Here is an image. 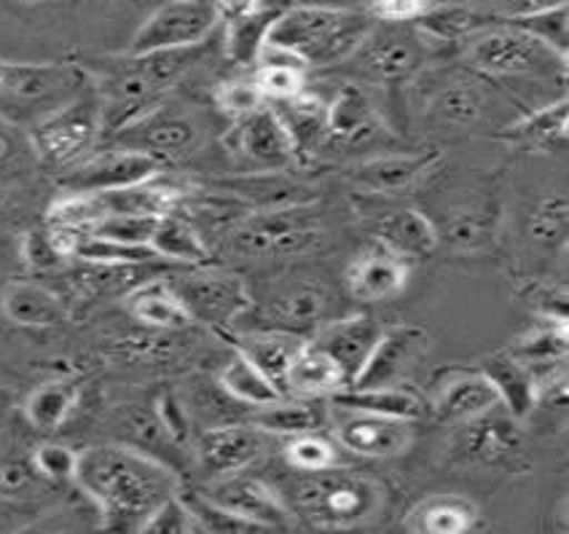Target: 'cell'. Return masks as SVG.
Returning a JSON list of instances; mask_svg holds the SVG:
<instances>
[{"instance_id": "5", "label": "cell", "mask_w": 569, "mask_h": 534, "mask_svg": "<svg viewBox=\"0 0 569 534\" xmlns=\"http://www.w3.org/2000/svg\"><path fill=\"white\" fill-rule=\"evenodd\" d=\"M102 130V102L97 89L79 92L73 100L43 115L32 132V148L43 162L73 167L89 157Z\"/></svg>"}, {"instance_id": "48", "label": "cell", "mask_w": 569, "mask_h": 534, "mask_svg": "<svg viewBox=\"0 0 569 534\" xmlns=\"http://www.w3.org/2000/svg\"><path fill=\"white\" fill-rule=\"evenodd\" d=\"M79 460L81 452L64 446V443H41L32 454V467H36L38 478H47L51 484H68V481H76Z\"/></svg>"}, {"instance_id": "36", "label": "cell", "mask_w": 569, "mask_h": 534, "mask_svg": "<svg viewBox=\"0 0 569 534\" xmlns=\"http://www.w3.org/2000/svg\"><path fill=\"white\" fill-rule=\"evenodd\" d=\"M508 352L519 363L527 365L535 376L540 373L559 369L567 363L569 352V328L561 320H542L540 325H535L532 331H527L519 336L513 344L508 346Z\"/></svg>"}, {"instance_id": "53", "label": "cell", "mask_w": 569, "mask_h": 534, "mask_svg": "<svg viewBox=\"0 0 569 534\" xmlns=\"http://www.w3.org/2000/svg\"><path fill=\"white\" fill-rule=\"evenodd\" d=\"M22 259L32 272H51L64 261L60 253H57L54 242H51L49 229H36L30 234H24L22 240Z\"/></svg>"}, {"instance_id": "49", "label": "cell", "mask_w": 569, "mask_h": 534, "mask_svg": "<svg viewBox=\"0 0 569 534\" xmlns=\"http://www.w3.org/2000/svg\"><path fill=\"white\" fill-rule=\"evenodd\" d=\"M216 105L218 111L229 115L231 121H237L242 119V115L256 113L258 108L269 105V102L263 98L256 79H234L221 83V87L216 89Z\"/></svg>"}, {"instance_id": "43", "label": "cell", "mask_w": 569, "mask_h": 534, "mask_svg": "<svg viewBox=\"0 0 569 534\" xmlns=\"http://www.w3.org/2000/svg\"><path fill=\"white\" fill-rule=\"evenodd\" d=\"M529 240L546 250H565L569 234V202L565 194L542 197L532 208L527 223Z\"/></svg>"}, {"instance_id": "29", "label": "cell", "mask_w": 569, "mask_h": 534, "mask_svg": "<svg viewBox=\"0 0 569 534\" xmlns=\"http://www.w3.org/2000/svg\"><path fill=\"white\" fill-rule=\"evenodd\" d=\"M303 344H307V336L282 331V328H261V331H248L234 336V350L242 352L258 371L267 373L282 392L290 363L299 355Z\"/></svg>"}, {"instance_id": "15", "label": "cell", "mask_w": 569, "mask_h": 534, "mask_svg": "<svg viewBox=\"0 0 569 534\" xmlns=\"http://www.w3.org/2000/svg\"><path fill=\"white\" fill-rule=\"evenodd\" d=\"M204 497L239 518L253 521L263 532L288 530L296 521V513L280 497V492L263 478H258V475H248L244 470L212 478Z\"/></svg>"}, {"instance_id": "50", "label": "cell", "mask_w": 569, "mask_h": 534, "mask_svg": "<svg viewBox=\"0 0 569 534\" xmlns=\"http://www.w3.org/2000/svg\"><path fill=\"white\" fill-rule=\"evenodd\" d=\"M253 79L261 87L267 102H282L307 92V70L284 68V66H267L256 68Z\"/></svg>"}, {"instance_id": "3", "label": "cell", "mask_w": 569, "mask_h": 534, "mask_svg": "<svg viewBox=\"0 0 569 534\" xmlns=\"http://www.w3.org/2000/svg\"><path fill=\"white\" fill-rule=\"evenodd\" d=\"M293 507L317 530H355L371 521L385 505V488L373 478L349 470H320L303 473L293 484Z\"/></svg>"}, {"instance_id": "40", "label": "cell", "mask_w": 569, "mask_h": 534, "mask_svg": "<svg viewBox=\"0 0 569 534\" xmlns=\"http://www.w3.org/2000/svg\"><path fill=\"white\" fill-rule=\"evenodd\" d=\"M76 403H79V384L68 379H51L30 392L24 401V416L41 433H54L73 414Z\"/></svg>"}, {"instance_id": "11", "label": "cell", "mask_w": 569, "mask_h": 534, "mask_svg": "<svg viewBox=\"0 0 569 534\" xmlns=\"http://www.w3.org/2000/svg\"><path fill=\"white\" fill-rule=\"evenodd\" d=\"M218 19L221 14L212 0H167L140 24L129 54L202 47L207 36L216 30Z\"/></svg>"}, {"instance_id": "2", "label": "cell", "mask_w": 569, "mask_h": 534, "mask_svg": "<svg viewBox=\"0 0 569 534\" xmlns=\"http://www.w3.org/2000/svg\"><path fill=\"white\" fill-rule=\"evenodd\" d=\"M366 17L331 6H296L280 11L271 22L267 43L282 47L307 60V66L347 62L368 33Z\"/></svg>"}, {"instance_id": "51", "label": "cell", "mask_w": 569, "mask_h": 534, "mask_svg": "<svg viewBox=\"0 0 569 534\" xmlns=\"http://www.w3.org/2000/svg\"><path fill=\"white\" fill-rule=\"evenodd\" d=\"M142 534H191L199 532L197 521H193L189 505H186L183 494H174V497L164 500L151 516L142 524Z\"/></svg>"}, {"instance_id": "59", "label": "cell", "mask_w": 569, "mask_h": 534, "mask_svg": "<svg viewBox=\"0 0 569 534\" xmlns=\"http://www.w3.org/2000/svg\"><path fill=\"white\" fill-rule=\"evenodd\" d=\"M218 9V14L226 17L231 22V19H239V17H248L253 14L256 9H261V0H212Z\"/></svg>"}, {"instance_id": "27", "label": "cell", "mask_w": 569, "mask_h": 534, "mask_svg": "<svg viewBox=\"0 0 569 534\" xmlns=\"http://www.w3.org/2000/svg\"><path fill=\"white\" fill-rule=\"evenodd\" d=\"M347 387L349 382L345 371L336 365L331 355L317 350L309 339L284 376V395L307 397V401H331L336 392Z\"/></svg>"}, {"instance_id": "21", "label": "cell", "mask_w": 569, "mask_h": 534, "mask_svg": "<svg viewBox=\"0 0 569 534\" xmlns=\"http://www.w3.org/2000/svg\"><path fill=\"white\" fill-rule=\"evenodd\" d=\"M497 226L500 208L495 197H462L443 210L436 231L438 242H446L457 253H483L497 242Z\"/></svg>"}, {"instance_id": "31", "label": "cell", "mask_w": 569, "mask_h": 534, "mask_svg": "<svg viewBox=\"0 0 569 534\" xmlns=\"http://www.w3.org/2000/svg\"><path fill=\"white\" fill-rule=\"evenodd\" d=\"M148 248L157 253L159 261L183 263V266H210L212 250L210 244L202 240L197 226L186 218V212L174 208L157 221L151 242Z\"/></svg>"}, {"instance_id": "37", "label": "cell", "mask_w": 569, "mask_h": 534, "mask_svg": "<svg viewBox=\"0 0 569 534\" xmlns=\"http://www.w3.org/2000/svg\"><path fill=\"white\" fill-rule=\"evenodd\" d=\"M483 111H487V94H483L481 83L476 79L455 75V79L443 81L432 92L430 115L436 121H441L443 127H455V130L473 127L478 124Z\"/></svg>"}, {"instance_id": "7", "label": "cell", "mask_w": 569, "mask_h": 534, "mask_svg": "<svg viewBox=\"0 0 569 534\" xmlns=\"http://www.w3.org/2000/svg\"><path fill=\"white\" fill-rule=\"evenodd\" d=\"M79 92L81 75L73 68L0 62V111L9 119H22L24 113H41L43 119Z\"/></svg>"}, {"instance_id": "12", "label": "cell", "mask_w": 569, "mask_h": 534, "mask_svg": "<svg viewBox=\"0 0 569 534\" xmlns=\"http://www.w3.org/2000/svg\"><path fill=\"white\" fill-rule=\"evenodd\" d=\"M451 456L473 467H510L523 456V430L502 405L459 422L451 437Z\"/></svg>"}, {"instance_id": "33", "label": "cell", "mask_w": 569, "mask_h": 534, "mask_svg": "<svg viewBox=\"0 0 569 534\" xmlns=\"http://www.w3.org/2000/svg\"><path fill=\"white\" fill-rule=\"evenodd\" d=\"M331 403L345 405V409L366 411V414L392 416V420L417 422L427 414L425 397L406 384H387V387H347L336 392Z\"/></svg>"}, {"instance_id": "13", "label": "cell", "mask_w": 569, "mask_h": 534, "mask_svg": "<svg viewBox=\"0 0 569 534\" xmlns=\"http://www.w3.org/2000/svg\"><path fill=\"white\" fill-rule=\"evenodd\" d=\"M425 57V38L417 30L387 24L385 30H368L347 62H352L355 70L368 81L400 83L422 70Z\"/></svg>"}, {"instance_id": "30", "label": "cell", "mask_w": 569, "mask_h": 534, "mask_svg": "<svg viewBox=\"0 0 569 534\" xmlns=\"http://www.w3.org/2000/svg\"><path fill=\"white\" fill-rule=\"evenodd\" d=\"M271 108L293 140L301 164L328 145V108L317 94L301 92L290 100L271 102Z\"/></svg>"}, {"instance_id": "44", "label": "cell", "mask_w": 569, "mask_h": 534, "mask_svg": "<svg viewBox=\"0 0 569 534\" xmlns=\"http://www.w3.org/2000/svg\"><path fill=\"white\" fill-rule=\"evenodd\" d=\"M280 11L256 9L253 14L231 19L229 22V57L239 66H253L258 49L267 43L269 28Z\"/></svg>"}, {"instance_id": "19", "label": "cell", "mask_w": 569, "mask_h": 534, "mask_svg": "<svg viewBox=\"0 0 569 534\" xmlns=\"http://www.w3.org/2000/svg\"><path fill=\"white\" fill-rule=\"evenodd\" d=\"M271 435L250 424H223L212 427L197 441L199 465L210 478L248 470L256 460L267 454Z\"/></svg>"}, {"instance_id": "55", "label": "cell", "mask_w": 569, "mask_h": 534, "mask_svg": "<svg viewBox=\"0 0 569 534\" xmlns=\"http://www.w3.org/2000/svg\"><path fill=\"white\" fill-rule=\"evenodd\" d=\"M432 0H373L371 17L381 24H413Z\"/></svg>"}, {"instance_id": "39", "label": "cell", "mask_w": 569, "mask_h": 534, "mask_svg": "<svg viewBox=\"0 0 569 534\" xmlns=\"http://www.w3.org/2000/svg\"><path fill=\"white\" fill-rule=\"evenodd\" d=\"M218 387H221L229 397H234L237 403L250 405V409H263V405H271L280 401V397H284V392L271 382L267 373L258 371L256 365L237 350L229 363L223 365V371L218 373Z\"/></svg>"}, {"instance_id": "9", "label": "cell", "mask_w": 569, "mask_h": 534, "mask_svg": "<svg viewBox=\"0 0 569 534\" xmlns=\"http://www.w3.org/2000/svg\"><path fill=\"white\" fill-rule=\"evenodd\" d=\"M204 138V124L193 111H180V108L153 105L124 130L111 134V143L121 148H132V151L148 153L157 162H174L193 153Z\"/></svg>"}, {"instance_id": "25", "label": "cell", "mask_w": 569, "mask_h": 534, "mask_svg": "<svg viewBox=\"0 0 569 534\" xmlns=\"http://www.w3.org/2000/svg\"><path fill=\"white\" fill-rule=\"evenodd\" d=\"M328 108V143L360 148L385 134V121L363 87L345 83L336 89Z\"/></svg>"}, {"instance_id": "18", "label": "cell", "mask_w": 569, "mask_h": 534, "mask_svg": "<svg viewBox=\"0 0 569 534\" xmlns=\"http://www.w3.org/2000/svg\"><path fill=\"white\" fill-rule=\"evenodd\" d=\"M333 293L317 276H288L267 301V314L277 323L271 328H282V331L315 333L322 323L331 320Z\"/></svg>"}, {"instance_id": "16", "label": "cell", "mask_w": 569, "mask_h": 534, "mask_svg": "<svg viewBox=\"0 0 569 534\" xmlns=\"http://www.w3.org/2000/svg\"><path fill=\"white\" fill-rule=\"evenodd\" d=\"M427 346H430V333L422 325H381L371 355H368L358 379L349 387H387V384H400V379L425 355Z\"/></svg>"}, {"instance_id": "26", "label": "cell", "mask_w": 569, "mask_h": 534, "mask_svg": "<svg viewBox=\"0 0 569 534\" xmlns=\"http://www.w3.org/2000/svg\"><path fill=\"white\" fill-rule=\"evenodd\" d=\"M368 229H371L373 240L396 250L406 261L427 259L441 244L432 218L413 208H387L368 212Z\"/></svg>"}, {"instance_id": "24", "label": "cell", "mask_w": 569, "mask_h": 534, "mask_svg": "<svg viewBox=\"0 0 569 534\" xmlns=\"http://www.w3.org/2000/svg\"><path fill=\"white\" fill-rule=\"evenodd\" d=\"M381 325L371 314H347V318H336L322 323L309 341H312L317 350L331 355L336 365L345 371L347 382L352 384L358 379L360 369L366 365L368 355H371Z\"/></svg>"}, {"instance_id": "4", "label": "cell", "mask_w": 569, "mask_h": 534, "mask_svg": "<svg viewBox=\"0 0 569 534\" xmlns=\"http://www.w3.org/2000/svg\"><path fill=\"white\" fill-rule=\"evenodd\" d=\"M326 240L322 215L315 204L288 202L250 210L226 236V244L239 259H299L312 253Z\"/></svg>"}, {"instance_id": "57", "label": "cell", "mask_w": 569, "mask_h": 534, "mask_svg": "<svg viewBox=\"0 0 569 534\" xmlns=\"http://www.w3.org/2000/svg\"><path fill=\"white\" fill-rule=\"evenodd\" d=\"M22 159L24 153H22V145H19V140L6 130V127H0V172L14 170Z\"/></svg>"}, {"instance_id": "23", "label": "cell", "mask_w": 569, "mask_h": 534, "mask_svg": "<svg viewBox=\"0 0 569 534\" xmlns=\"http://www.w3.org/2000/svg\"><path fill=\"white\" fill-rule=\"evenodd\" d=\"M345 280L352 299L377 304L403 291L409 282V261L387 244L373 242L349 261Z\"/></svg>"}, {"instance_id": "47", "label": "cell", "mask_w": 569, "mask_h": 534, "mask_svg": "<svg viewBox=\"0 0 569 534\" xmlns=\"http://www.w3.org/2000/svg\"><path fill=\"white\" fill-rule=\"evenodd\" d=\"M157 221V215H108L97 226L89 229V234L119 244H132V248H148Z\"/></svg>"}, {"instance_id": "34", "label": "cell", "mask_w": 569, "mask_h": 534, "mask_svg": "<svg viewBox=\"0 0 569 534\" xmlns=\"http://www.w3.org/2000/svg\"><path fill=\"white\" fill-rule=\"evenodd\" d=\"M495 384L500 405L513 420L523 422L535 409V373L527 365L519 363L508 350L495 352L478 365Z\"/></svg>"}, {"instance_id": "42", "label": "cell", "mask_w": 569, "mask_h": 534, "mask_svg": "<svg viewBox=\"0 0 569 534\" xmlns=\"http://www.w3.org/2000/svg\"><path fill=\"white\" fill-rule=\"evenodd\" d=\"M413 30L425 38V41L438 43H457L478 30V17L468 6H430L422 17L413 22Z\"/></svg>"}, {"instance_id": "1", "label": "cell", "mask_w": 569, "mask_h": 534, "mask_svg": "<svg viewBox=\"0 0 569 534\" xmlns=\"http://www.w3.org/2000/svg\"><path fill=\"white\" fill-rule=\"evenodd\" d=\"M76 484L94 502L108 532H140L146 518L180 488L172 470L151 454L108 443L81 452Z\"/></svg>"}, {"instance_id": "41", "label": "cell", "mask_w": 569, "mask_h": 534, "mask_svg": "<svg viewBox=\"0 0 569 534\" xmlns=\"http://www.w3.org/2000/svg\"><path fill=\"white\" fill-rule=\"evenodd\" d=\"M569 130V108L567 100L561 98L559 102H551V105L540 108V111H532L523 115L521 121H516L513 127H508L502 132V138L510 140V143H519L527 148H556L567 140Z\"/></svg>"}, {"instance_id": "58", "label": "cell", "mask_w": 569, "mask_h": 534, "mask_svg": "<svg viewBox=\"0 0 569 534\" xmlns=\"http://www.w3.org/2000/svg\"><path fill=\"white\" fill-rule=\"evenodd\" d=\"M567 0H508V14L513 19H523L532 14L551 11L556 6H565Z\"/></svg>"}, {"instance_id": "10", "label": "cell", "mask_w": 569, "mask_h": 534, "mask_svg": "<svg viewBox=\"0 0 569 534\" xmlns=\"http://www.w3.org/2000/svg\"><path fill=\"white\" fill-rule=\"evenodd\" d=\"M223 143L231 157L253 175H277V172L301 164L293 140L271 105L231 121V130Z\"/></svg>"}, {"instance_id": "32", "label": "cell", "mask_w": 569, "mask_h": 534, "mask_svg": "<svg viewBox=\"0 0 569 534\" xmlns=\"http://www.w3.org/2000/svg\"><path fill=\"white\" fill-rule=\"evenodd\" d=\"M124 306L134 323L151 328V331H183L193 323L183 301L178 299L167 280L138 285L124 299Z\"/></svg>"}, {"instance_id": "22", "label": "cell", "mask_w": 569, "mask_h": 534, "mask_svg": "<svg viewBox=\"0 0 569 534\" xmlns=\"http://www.w3.org/2000/svg\"><path fill=\"white\" fill-rule=\"evenodd\" d=\"M500 405L495 384L481 369L443 371L432 384V397L427 409L443 422H468Z\"/></svg>"}, {"instance_id": "6", "label": "cell", "mask_w": 569, "mask_h": 534, "mask_svg": "<svg viewBox=\"0 0 569 534\" xmlns=\"http://www.w3.org/2000/svg\"><path fill=\"white\" fill-rule=\"evenodd\" d=\"M465 57L478 73L491 79H521V75H553L565 70L567 62L542 47L521 28H491L473 30L465 43Z\"/></svg>"}, {"instance_id": "46", "label": "cell", "mask_w": 569, "mask_h": 534, "mask_svg": "<svg viewBox=\"0 0 569 534\" xmlns=\"http://www.w3.org/2000/svg\"><path fill=\"white\" fill-rule=\"evenodd\" d=\"M516 28H521L523 33H529L535 41H540L542 47L551 49L556 57L569 60V17H567V3L556 6L551 11H542V14H532L523 19H513Z\"/></svg>"}, {"instance_id": "17", "label": "cell", "mask_w": 569, "mask_h": 534, "mask_svg": "<svg viewBox=\"0 0 569 534\" xmlns=\"http://www.w3.org/2000/svg\"><path fill=\"white\" fill-rule=\"evenodd\" d=\"M161 162L148 153L113 145L73 164V172L62 180V185L68 191H113L157 178Z\"/></svg>"}, {"instance_id": "8", "label": "cell", "mask_w": 569, "mask_h": 534, "mask_svg": "<svg viewBox=\"0 0 569 534\" xmlns=\"http://www.w3.org/2000/svg\"><path fill=\"white\" fill-rule=\"evenodd\" d=\"M170 288L183 301L193 323L212 328L234 325L253 309V295L237 274L210 266H191V272L170 276Z\"/></svg>"}, {"instance_id": "38", "label": "cell", "mask_w": 569, "mask_h": 534, "mask_svg": "<svg viewBox=\"0 0 569 534\" xmlns=\"http://www.w3.org/2000/svg\"><path fill=\"white\" fill-rule=\"evenodd\" d=\"M256 427L271 437H293L301 433H317L328 424V409H322V401H307V397L284 395L277 403L256 409L253 416Z\"/></svg>"}, {"instance_id": "28", "label": "cell", "mask_w": 569, "mask_h": 534, "mask_svg": "<svg viewBox=\"0 0 569 534\" xmlns=\"http://www.w3.org/2000/svg\"><path fill=\"white\" fill-rule=\"evenodd\" d=\"M0 312L6 314V320L30 331H49L68 318L60 295L28 280H14L0 291Z\"/></svg>"}, {"instance_id": "54", "label": "cell", "mask_w": 569, "mask_h": 534, "mask_svg": "<svg viewBox=\"0 0 569 534\" xmlns=\"http://www.w3.org/2000/svg\"><path fill=\"white\" fill-rule=\"evenodd\" d=\"M38 473L32 467V462H19V460H0V497L3 500H17L28 497L36 486Z\"/></svg>"}, {"instance_id": "45", "label": "cell", "mask_w": 569, "mask_h": 534, "mask_svg": "<svg viewBox=\"0 0 569 534\" xmlns=\"http://www.w3.org/2000/svg\"><path fill=\"white\" fill-rule=\"evenodd\" d=\"M284 460L299 473H320V470L339 467V446L320 433H301L288 437Z\"/></svg>"}, {"instance_id": "14", "label": "cell", "mask_w": 569, "mask_h": 534, "mask_svg": "<svg viewBox=\"0 0 569 534\" xmlns=\"http://www.w3.org/2000/svg\"><path fill=\"white\" fill-rule=\"evenodd\" d=\"M328 427L341 449L368 460H392L409 452L413 441V422L366 414L336 403L328 409Z\"/></svg>"}, {"instance_id": "52", "label": "cell", "mask_w": 569, "mask_h": 534, "mask_svg": "<svg viewBox=\"0 0 569 534\" xmlns=\"http://www.w3.org/2000/svg\"><path fill=\"white\" fill-rule=\"evenodd\" d=\"M521 299L527 301V304L532 306L542 320H561V323H567L569 295H567L565 285L535 280V282H529L527 288H523Z\"/></svg>"}, {"instance_id": "20", "label": "cell", "mask_w": 569, "mask_h": 534, "mask_svg": "<svg viewBox=\"0 0 569 534\" xmlns=\"http://www.w3.org/2000/svg\"><path fill=\"white\" fill-rule=\"evenodd\" d=\"M441 162L438 151L425 153H379L363 159L347 172L349 180L373 197H398L417 189Z\"/></svg>"}, {"instance_id": "35", "label": "cell", "mask_w": 569, "mask_h": 534, "mask_svg": "<svg viewBox=\"0 0 569 534\" xmlns=\"http://www.w3.org/2000/svg\"><path fill=\"white\" fill-rule=\"evenodd\" d=\"M478 507L462 494H432L406 518V530L417 534H465L476 526Z\"/></svg>"}, {"instance_id": "56", "label": "cell", "mask_w": 569, "mask_h": 534, "mask_svg": "<svg viewBox=\"0 0 569 534\" xmlns=\"http://www.w3.org/2000/svg\"><path fill=\"white\" fill-rule=\"evenodd\" d=\"M157 414H159V427L164 430L167 435L174 437V441L186 435V427H189V416H186V409L178 403V397H174V395L161 397Z\"/></svg>"}]
</instances>
